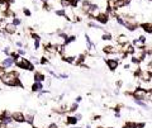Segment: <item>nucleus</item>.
I'll use <instances>...</instances> for the list:
<instances>
[{
	"instance_id": "obj_12",
	"label": "nucleus",
	"mask_w": 152,
	"mask_h": 128,
	"mask_svg": "<svg viewBox=\"0 0 152 128\" xmlns=\"http://www.w3.org/2000/svg\"><path fill=\"white\" fill-rule=\"evenodd\" d=\"M141 27L143 28L144 32L152 33V23H142V24H141Z\"/></svg>"
},
{
	"instance_id": "obj_5",
	"label": "nucleus",
	"mask_w": 152,
	"mask_h": 128,
	"mask_svg": "<svg viewBox=\"0 0 152 128\" xmlns=\"http://www.w3.org/2000/svg\"><path fill=\"white\" fill-rule=\"evenodd\" d=\"M17 28H18V25L15 24V23L9 22V23H6V24H5L4 32L8 33V34H14V33H17Z\"/></svg>"
},
{
	"instance_id": "obj_2",
	"label": "nucleus",
	"mask_w": 152,
	"mask_h": 128,
	"mask_svg": "<svg viewBox=\"0 0 152 128\" xmlns=\"http://www.w3.org/2000/svg\"><path fill=\"white\" fill-rule=\"evenodd\" d=\"M15 65H17L19 69L27 70V71H32V70L34 69V65L30 62L29 60L23 59V57H18V59L15 60Z\"/></svg>"
},
{
	"instance_id": "obj_4",
	"label": "nucleus",
	"mask_w": 152,
	"mask_h": 128,
	"mask_svg": "<svg viewBox=\"0 0 152 128\" xmlns=\"http://www.w3.org/2000/svg\"><path fill=\"white\" fill-rule=\"evenodd\" d=\"M15 64V59L13 56H8L6 59H4L0 64V69H9L10 66H13Z\"/></svg>"
},
{
	"instance_id": "obj_13",
	"label": "nucleus",
	"mask_w": 152,
	"mask_h": 128,
	"mask_svg": "<svg viewBox=\"0 0 152 128\" xmlns=\"http://www.w3.org/2000/svg\"><path fill=\"white\" fill-rule=\"evenodd\" d=\"M117 42H118V45H125V43H128V37L119 36L117 38Z\"/></svg>"
},
{
	"instance_id": "obj_10",
	"label": "nucleus",
	"mask_w": 152,
	"mask_h": 128,
	"mask_svg": "<svg viewBox=\"0 0 152 128\" xmlns=\"http://www.w3.org/2000/svg\"><path fill=\"white\" fill-rule=\"evenodd\" d=\"M98 23H100V24H106L108 23V14H104V13H100L99 14V17L95 19Z\"/></svg>"
},
{
	"instance_id": "obj_3",
	"label": "nucleus",
	"mask_w": 152,
	"mask_h": 128,
	"mask_svg": "<svg viewBox=\"0 0 152 128\" xmlns=\"http://www.w3.org/2000/svg\"><path fill=\"white\" fill-rule=\"evenodd\" d=\"M147 94L148 91L146 89H142V88H138L136 89L134 93H133V96L137 99V100H146L147 99Z\"/></svg>"
},
{
	"instance_id": "obj_6",
	"label": "nucleus",
	"mask_w": 152,
	"mask_h": 128,
	"mask_svg": "<svg viewBox=\"0 0 152 128\" xmlns=\"http://www.w3.org/2000/svg\"><path fill=\"white\" fill-rule=\"evenodd\" d=\"M137 76H138V79H141L142 81H148L152 77V74L148 72L147 70H141V71L137 74Z\"/></svg>"
},
{
	"instance_id": "obj_14",
	"label": "nucleus",
	"mask_w": 152,
	"mask_h": 128,
	"mask_svg": "<svg viewBox=\"0 0 152 128\" xmlns=\"http://www.w3.org/2000/svg\"><path fill=\"white\" fill-rule=\"evenodd\" d=\"M41 89H43V86H42L41 83H38V81H34V84L32 85V90L33 91H39Z\"/></svg>"
},
{
	"instance_id": "obj_18",
	"label": "nucleus",
	"mask_w": 152,
	"mask_h": 128,
	"mask_svg": "<svg viewBox=\"0 0 152 128\" xmlns=\"http://www.w3.org/2000/svg\"><path fill=\"white\" fill-rule=\"evenodd\" d=\"M13 23H15V24H17V25H19V24H20V23H22V21H20V19H19V18H14V19H13Z\"/></svg>"
},
{
	"instance_id": "obj_7",
	"label": "nucleus",
	"mask_w": 152,
	"mask_h": 128,
	"mask_svg": "<svg viewBox=\"0 0 152 128\" xmlns=\"http://www.w3.org/2000/svg\"><path fill=\"white\" fill-rule=\"evenodd\" d=\"M144 45H146V38L143 36H141L139 38H137V40L133 41V46L137 48H144Z\"/></svg>"
},
{
	"instance_id": "obj_8",
	"label": "nucleus",
	"mask_w": 152,
	"mask_h": 128,
	"mask_svg": "<svg viewBox=\"0 0 152 128\" xmlns=\"http://www.w3.org/2000/svg\"><path fill=\"white\" fill-rule=\"evenodd\" d=\"M11 118H13L14 122H18V123H22L25 121V117L23 113H19V112H15V113L11 114Z\"/></svg>"
},
{
	"instance_id": "obj_1",
	"label": "nucleus",
	"mask_w": 152,
	"mask_h": 128,
	"mask_svg": "<svg viewBox=\"0 0 152 128\" xmlns=\"http://www.w3.org/2000/svg\"><path fill=\"white\" fill-rule=\"evenodd\" d=\"M0 80L3 81L8 86H15V85H20V79H19L18 72L15 71H8L3 72L0 76Z\"/></svg>"
},
{
	"instance_id": "obj_16",
	"label": "nucleus",
	"mask_w": 152,
	"mask_h": 128,
	"mask_svg": "<svg viewBox=\"0 0 152 128\" xmlns=\"http://www.w3.org/2000/svg\"><path fill=\"white\" fill-rule=\"evenodd\" d=\"M101 40H104V41H110V40H112V34H110V33H103Z\"/></svg>"
},
{
	"instance_id": "obj_17",
	"label": "nucleus",
	"mask_w": 152,
	"mask_h": 128,
	"mask_svg": "<svg viewBox=\"0 0 152 128\" xmlns=\"http://www.w3.org/2000/svg\"><path fill=\"white\" fill-rule=\"evenodd\" d=\"M123 128H137V124L133 122H128V123H125Z\"/></svg>"
},
{
	"instance_id": "obj_19",
	"label": "nucleus",
	"mask_w": 152,
	"mask_h": 128,
	"mask_svg": "<svg viewBox=\"0 0 152 128\" xmlns=\"http://www.w3.org/2000/svg\"><path fill=\"white\" fill-rule=\"evenodd\" d=\"M147 99L150 100V102H152V91H148V94H147Z\"/></svg>"
},
{
	"instance_id": "obj_20",
	"label": "nucleus",
	"mask_w": 152,
	"mask_h": 128,
	"mask_svg": "<svg viewBox=\"0 0 152 128\" xmlns=\"http://www.w3.org/2000/svg\"><path fill=\"white\" fill-rule=\"evenodd\" d=\"M24 14H25V15H30V11H29L28 9H24Z\"/></svg>"
},
{
	"instance_id": "obj_9",
	"label": "nucleus",
	"mask_w": 152,
	"mask_h": 128,
	"mask_svg": "<svg viewBox=\"0 0 152 128\" xmlns=\"http://www.w3.org/2000/svg\"><path fill=\"white\" fill-rule=\"evenodd\" d=\"M106 66H108L112 71H114V70H117V67H118V60H115V59L106 60Z\"/></svg>"
},
{
	"instance_id": "obj_11",
	"label": "nucleus",
	"mask_w": 152,
	"mask_h": 128,
	"mask_svg": "<svg viewBox=\"0 0 152 128\" xmlns=\"http://www.w3.org/2000/svg\"><path fill=\"white\" fill-rule=\"evenodd\" d=\"M46 80V76L42 72H36L34 74V81H38V83H42V81Z\"/></svg>"
},
{
	"instance_id": "obj_15",
	"label": "nucleus",
	"mask_w": 152,
	"mask_h": 128,
	"mask_svg": "<svg viewBox=\"0 0 152 128\" xmlns=\"http://www.w3.org/2000/svg\"><path fill=\"white\" fill-rule=\"evenodd\" d=\"M77 121H79V119L76 118V117H68L67 118V123H68V124H75Z\"/></svg>"
}]
</instances>
